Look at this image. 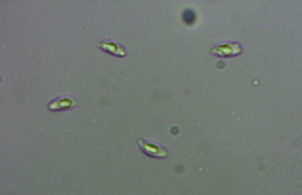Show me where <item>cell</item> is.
<instances>
[{
  "label": "cell",
  "mask_w": 302,
  "mask_h": 195,
  "mask_svg": "<svg viewBox=\"0 0 302 195\" xmlns=\"http://www.w3.org/2000/svg\"><path fill=\"white\" fill-rule=\"evenodd\" d=\"M182 17L185 23L188 25H192L195 22L196 16L194 11L191 9H188L183 12Z\"/></svg>",
  "instance_id": "2"
},
{
  "label": "cell",
  "mask_w": 302,
  "mask_h": 195,
  "mask_svg": "<svg viewBox=\"0 0 302 195\" xmlns=\"http://www.w3.org/2000/svg\"><path fill=\"white\" fill-rule=\"evenodd\" d=\"M98 46L101 50L112 55L121 57L125 54L124 48L111 40H105L101 42L98 43Z\"/></svg>",
  "instance_id": "1"
}]
</instances>
